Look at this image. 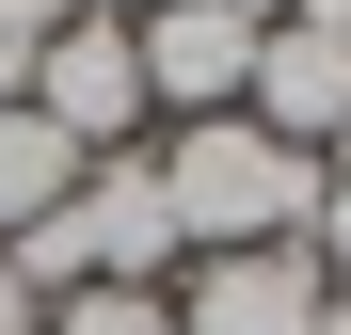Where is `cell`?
Instances as JSON below:
<instances>
[{
	"label": "cell",
	"instance_id": "obj_7",
	"mask_svg": "<svg viewBox=\"0 0 351 335\" xmlns=\"http://www.w3.org/2000/svg\"><path fill=\"white\" fill-rule=\"evenodd\" d=\"M64 192H80V144H64V128H48V112L16 96V112H0V240H32V223L64 208Z\"/></svg>",
	"mask_w": 351,
	"mask_h": 335
},
{
	"label": "cell",
	"instance_id": "obj_12",
	"mask_svg": "<svg viewBox=\"0 0 351 335\" xmlns=\"http://www.w3.org/2000/svg\"><path fill=\"white\" fill-rule=\"evenodd\" d=\"M319 335H351V288H335V303H319Z\"/></svg>",
	"mask_w": 351,
	"mask_h": 335
},
{
	"label": "cell",
	"instance_id": "obj_4",
	"mask_svg": "<svg viewBox=\"0 0 351 335\" xmlns=\"http://www.w3.org/2000/svg\"><path fill=\"white\" fill-rule=\"evenodd\" d=\"M160 303H176V335H319L335 271L304 240H256V256H192V288H160Z\"/></svg>",
	"mask_w": 351,
	"mask_h": 335
},
{
	"label": "cell",
	"instance_id": "obj_6",
	"mask_svg": "<svg viewBox=\"0 0 351 335\" xmlns=\"http://www.w3.org/2000/svg\"><path fill=\"white\" fill-rule=\"evenodd\" d=\"M240 112H256L271 144H304V160H319V144L351 128V48H335V32H304V16H271V32H256V80H240Z\"/></svg>",
	"mask_w": 351,
	"mask_h": 335
},
{
	"label": "cell",
	"instance_id": "obj_11",
	"mask_svg": "<svg viewBox=\"0 0 351 335\" xmlns=\"http://www.w3.org/2000/svg\"><path fill=\"white\" fill-rule=\"evenodd\" d=\"M287 16H304V32H335V48H351V0H287Z\"/></svg>",
	"mask_w": 351,
	"mask_h": 335
},
{
	"label": "cell",
	"instance_id": "obj_3",
	"mask_svg": "<svg viewBox=\"0 0 351 335\" xmlns=\"http://www.w3.org/2000/svg\"><path fill=\"white\" fill-rule=\"evenodd\" d=\"M32 112H48L80 160H128V144L160 128V112H144V48H128V16H112V0H80V16L32 48Z\"/></svg>",
	"mask_w": 351,
	"mask_h": 335
},
{
	"label": "cell",
	"instance_id": "obj_10",
	"mask_svg": "<svg viewBox=\"0 0 351 335\" xmlns=\"http://www.w3.org/2000/svg\"><path fill=\"white\" fill-rule=\"evenodd\" d=\"M32 319H48V303H32V288H16V256H0V335H32Z\"/></svg>",
	"mask_w": 351,
	"mask_h": 335
},
{
	"label": "cell",
	"instance_id": "obj_2",
	"mask_svg": "<svg viewBox=\"0 0 351 335\" xmlns=\"http://www.w3.org/2000/svg\"><path fill=\"white\" fill-rule=\"evenodd\" d=\"M0 256H16L32 303H64V288H160L192 240H176V208H160V160L128 144V160H80V192L48 208L32 240H0Z\"/></svg>",
	"mask_w": 351,
	"mask_h": 335
},
{
	"label": "cell",
	"instance_id": "obj_5",
	"mask_svg": "<svg viewBox=\"0 0 351 335\" xmlns=\"http://www.w3.org/2000/svg\"><path fill=\"white\" fill-rule=\"evenodd\" d=\"M128 48H144V112H240V80H256V16H223V0H176V16H128Z\"/></svg>",
	"mask_w": 351,
	"mask_h": 335
},
{
	"label": "cell",
	"instance_id": "obj_9",
	"mask_svg": "<svg viewBox=\"0 0 351 335\" xmlns=\"http://www.w3.org/2000/svg\"><path fill=\"white\" fill-rule=\"evenodd\" d=\"M64 16H80V0H0V32H16V48H48Z\"/></svg>",
	"mask_w": 351,
	"mask_h": 335
},
{
	"label": "cell",
	"instance_id": "obj_1",
	"mask_svg": "<svg viewBox=\"0 0 351 335\" xmlns=\"http://www.w3.org/2000/svg\"><path fill=\"white\" fill-rule=\"evenodd\" d=\"M144 160H160V208H176L192 256H256V240H304L319 223V160L271 144L256 112H192V128L144 144Z\"/></svg>",
	"mask_w": 351,
	"mask_h": 335
},
{
	"label": "cell",
	"instance_id": "obj_8",
	"mask_svg": "<svg viewBox=\"0 0 351 335\" xmlns=\"http://www.w3.org/2000/svg\"><path fill=\"white\" fill-rule=\"evenodd\" d=\"M32 335H176V303H160V288H64Z\"/></svg>",
	"mask_w": 351,
	"mask_h": 335
}]
</instances>
